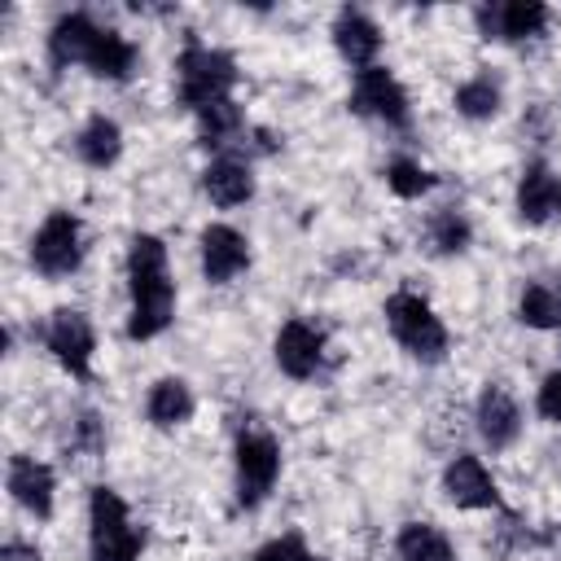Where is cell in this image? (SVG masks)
Listing matches in <instances>:
<instances>
[{
	"mask_svg": "<svg viewBox=\"0 0 561 561\" xmlns=\"http://www.w3.org/2000/svg\"><path fill=\"white\" fill-rule=\"evenodd\" d=\"M127 324L123 333L131 342H153L175 320V280L167 263V245L153 232H136L127 241Z\"/></svg>",
	"mask_w": 561,
	"mask_h": 561,
	"instance_id": "1",
	"label": "cell"
},
{
	"mask_svg": "<svg viewBox=\"0 0 561 561\" xmlns=\"http://www.w3.org/2000/svg\"><path fill=\"white\" fill-rule=\"evenodd\" d=\"M381 316H386V329H390L394 346H399L408 359H416V364H425V368H434V364L447 359L451 333H447L443 316H438L416 289H394V294L381 302Z\"/></svg>",
	"mask_w": 561,
	"mask_h": 561,
	"instance_id": "2",
	"label": "cell"
},
{
	"mask_svg": "<svg viewBox=\"0 0 561 561\" xmlns=\"http://www.w3.org/2000/svg\"><path fill=\"white\" fill-rule=\"evenodd\" d=\"M241 70H237V57L228 48H215V44H202V39H188L175 57V101L197 114L215 101H228L232 88H237Z\"/></svg>",
	"mask_w": 561,
	"mask_h": 561,
	"instance_id": "3",
	"label": "cell"
},
{
	"mask_svg": "<svg viewBox=\"0 0 561 561\" xmlns=\"http://www.w3.org/2000/svg\"><path fill=\"white\" fill-rule=\"evenodd\" d=\"M149 535L114 486L88 491V561H140Z\"/></svg>",
	"mask_w": 561,
	"mask_h": 561,
	"instance_id": "4",
	"label": "cell"
},
{
	"mask_svg": "<svg viewBox=\"0 0 561 561\" xmlns=\"http://www.w3.org/2000/svg\"><path fill=\"white\" fill-rule=\"evenodd\" d=\"M280 482V443L272 430L245 425L232 443V491L241 508H259Z\"/></svg>",
	"mask_w": 561,
	"mask_h": 561,
	"instance_id": "5",
	"label": "cell"
},
{
	"mask_svg": "<svg viewBox=\"0 0 561 561\" xmlns=\"http://www.w3.org/2000/svg\"><path fill=\"white\" fill-rule=\"evenodd\" d=\"M26 254H31V267L44 280L75 276L83 267V254H88V245H83V219L75 210H66V206L48 210L39 219V228L31 232V250Z\"/></svg>",
	"mask_w": 561,
	"mask_h": 561,
	"instance_id": "6",
	"label": "cell"
},
{
	"mask_svg": "<svg viewBox=\"0 0 561 561\" xmlns=\"http://www.w3.org/2000/svg\"><path fill=\"white\" fill-rule=\"evenodd\" d=\"M346 105L359 114V118H373L381 127H394V131H408L412 127V101H408V88L386 70V66H373V70H359L351 79V96Z\"/></svg>",
	"mask_w": 561,
	"mask_h": 561,
	"instance_id": "7",
	"label": "cell"
},
{
	"mask_svg": "<svg viewBox=\"0 0 561 561\" xmlns=\"http://www.w3.org/2000/svg\"><path fill=\"white\" fill-rule=\"evenodd\" d=\"M44 351L57 359L61 373L75 381H92V355H96V329L79 307H57L44 324Z\"/></svg>",
	"mask_w": 561,
	"mask_h": 561,
	"instance_id": "8",
	"label": "cell"
},
{
	"mask_svg": "<svg viewBox=\"0 0 561 561\" xmlns=\"http://www.w3.org/2000/svg\"><path fill=\"white\" fill-rule=\"evenodd\" d=\"M478 35L495 44H530L548 31L552 9L539 0H500V4H478L473 9Z\"/></svg>",
	"mask_w": 561,
	"mask_h": 561,
	"instance_id": "9",
	"label": "cell"
},
{
	"mask_svg": "<svg viewBox=\"0 0 561 561\" xmlns=\"http://www.w3.org/2000/svg\"><path fill=\"white\" fill-rule=\"evenodd\" d=\"M443 500H447L451 508H465V513L504 508L500 482L491 478V469H486L482 456H473V451H456V456L443 465Z\"/></svg>",
	"mask_w": 561,
	"mask_h": 561,
	"instance_id": "10",
	"label": "cell"
},
{
	"mask_svg": "<svg viewBox=\"0 0 561 561\" xmlns=\"http://www.w3.org/2000/svg\"><path fill=\"white\" fill-rule=\"evenodd\" d=\"M513 210L526 228H548L561 219V171L548 158H530L513 188Z\"/></svg>",
	"mask_w": 561,
	"mask_h": 561,
	"instance_id": "11",
	"label": "cell"
},
{
	"mask_svg": "<svg viewBox=\"0 0 561 561\" xmlns=\"http://www.w3.org/2000/svg\"><path fill=\"white\" fill-rule=\"evenodd\" d=\"M324 351H329L324 329H316V324L302 320V316L285 320V324L276 329V337H272V359H276V368H280L289 381H311V377L324 368Z\"/></svg>",
	"mask_w": 561,
	"mask_h": 561,
	"instance_id": "12",
	"label": "cell"
},
{
	"mask_svg": "<svg viewBox=\"0 0 561 561\" xmlns=\"http://www.w3.org/2000/svg\"><path fill=\"white\" fill-rule=\"evenodd\" d=\"M522 403L504 381H482L478 399H473V430L491 451H508L522 438Z\"/></svg>",
	"mask_w": 561,
	"mask_h": 561,
	"instance_id": "13",
	"label": "cell"
},
{
	"mask_svg": "<svg viewBox=\"0 0 561 561\" xmlns=\"http://www.w3.org/2000/svg\"><path fill=\"white\" fill-rule=\"evenodd\" d=\"M4 486H9V500L35 517V522H48L53 508H57V473L53 465L26 456V451H13L9 456V469H4Z\"/></svg>",
	"mask_w": 561,
	"mask_h": 561,
	"instance_id": "14",
	"label": "cell"
},
{
	"mask_svg": "<svg viewBox=\"0 0 561 561\" xmlns=\"http://www.w3.org/2000/svg\"><path fill=\"white\" fill-rule=\"evenodd\" d=\"M250 237L232 224H206L197 237V263L210 285H232L241 272H250Z\"/></svg>",
	"mask_w": 561,
	"mask_h": 561,
	"instance_id": "15",
	"label": "cell"
},
{
	"mask_svg": "<svg viewBox=\"0 0 561 561\" xmlns=\"http://www.w3.org/2000/svg\"><path fill=\"white\" fill-rule=\"evenodd\" d=\"M329 35H333V48H337V57L359 75V70H373V66H381L377 57H381V44H386V35H381V26L364 13V9H355V4H342L337 13H333V26H329Z\"/></svg>",
	"mask_w": 561,
	"mask_h": 561,
	"instance_id": "16",
	"label": "cell"
},
{
	"mask_svg": "<svg viewBox=\"0 0 561 561\" xmlns=\"http://www.w3.org/2000/svg\"><path fill=\"white\" fill-rule=\"evenodd\" d=\"M259 180H254V162L241 158V153H215L206 167H202V193L210 197V206L219 210H232V206H245L254 197Z\"/></svg>",
	"mask_w": 561,
	"mask_h": 561,
	"instance_id": "17",
	"label": "cell"
},
{
	"mask_svg": "<svg viewBox=\"0 0 561 561\" xmlns=\"http://www.w3.org/2000/svg\"><path fill=\"white\" fill-rule=\"evenodd\" d=\"M96 31H101V22H96L92 13H83V9L61 13V18L48 26V66H53L57 75L70 70V66H83V57H88Z\"/></svg>",
	"mask_w": 561,
	"mask_h": 561,
	"instance_id": "18",
	"label": "cell"
},
{
	"mask_svg": "<svg viewBox=\"0 0 561 561\" xmlns=\"http://www.w3.org/2000/svg\"><path fill=\"white\" fill-rule=\"evenodd\" d=\"M136 66H140V48L114 26H101L88 57H83V70L92 79H105V83H127L136 75Z\"/></svg>",
	"mask_w": 561,
	"mask_h": 561,
	"instance_id": "19",
	"label": "cell"
},
{
	"mask_svg": "<svg viewBox=\"0 0 561 561\" xmlns=\"http://www.w3.org/2000/svg\"><path fill=\"white\" fill-rule=\"evenodd\" d=\"M193 412H197V394L184 377H158L145 394V421L153 430H180L193 421Z\"/></svg>",
	"mask_w": 561,
	"mask_h": 561,
	"instance_id": "20",
	"label": "cell"
},
{
	"mask_svg": "<svg viewBox=\"0 0 561 561\" xmlns=\"http://www.w3.org/2000/svg\"><path fill=\"white\" fill-rule=\"evenodd\" d=\"M123 127L110 118V114H92V118H83V127L75 131V140H70V149H75V158L83 162V167H92V171H110L118 158H123Z\"/></svg>",
	"mask_w": 561,
	"mask_h": 561,
	"instance_id": "21",
	"label": "cell"
},
{
	"mask_svg": "<svg viewBox=\"0 0 561 561\" xmlns=\"http://www.w3.org/2000/svg\"><path fill=\"white\" fill-rule=\"evenodd\" d=\"M394 557L399 561H460L456 543L434 522H403L394 535Z\"/></svg>",
	"mask_w": 561,
	"mask_h": 561,
	"instance_id": "22",
	"label": "cell"
},
{
	"mask_svg": "<svg viewBox=\"0 0 561 561\" xmlns=\"http://www.w3.org/2000/svg\"><path fill=\"white\" fill-rule=\"evenodd\" d=\"M193 118H197V145H206V149H215V153H228V145L245 131V114H241L237 96L215 101V105L197 110Z\"/></svg>",
	"mask_w": 561,
	"mask_h": 561,
	"instance_id": "23",
	"label": "cell"
},
{
	"mask_svg": "<svg viewBox=\"0 0 561 561\" xmlns=\"http://www.w3.org/2000/svg\"><path fill=\"white\" fill-rule=\"evenodd\" d=\"M451 105H456V114L469 118V123H491V118L504 110V88H500L486 70H478V75H469V79L451 92Z\"/></svg>",
	"mask_w": 561,
	"mask_h": 561,
	"instance_id": "24",
	"label": "cell"
},
{
	"mask_svg": "<svg viewBox=\"0 0 561 561\" xmlns=\"http://www.w3.org/2000/svg\"><path fill=\"white\" fill-rule=\"evenodd\" d=\"M425 241H430V250L443 254V259L465 254V250L473 245V224H469V215H465L460 206H438V210H430V219H425Z\"/></svg>",
	"mask_w": 561,
	"mask_h": 561,
	"instance_id": "25",
	"label": "cell"
},
{
	"mask_svg": "<svg viewBox=\"0 0 561 561\" xmlns=\"http://www.w3.org/2000/svg\"><path fill=\"white\" fill-rule=\"evenodd\" d=\"M517 320H522L526 329H539V333L557 329V320H561L557 285H543V280H526V285H522V294H517Z\"/></svg>",
	"mask_w": 561,
	"mask_h": 561,
	"instance_id": "26",
	"label": "cell"
},
{
	"mask_svg": "<svg viewBox=\"0 0 561 561\" xmlns=\"http://www.w3.org/2000/svg\"><path fill=\"white\" fill-rule=\"evenodd\" d=\"M434 184H438V175L430 167H421L416 158H408V153H399V158L386 162V188L394 197H403V202H416V197L434 193Z\"/></svg>",
	"mask_w": 561,
	"mask_h": 561,
	"instance_id": "27",
	"label": "cell"
},
{
	"mask_svg": "<svg viewBox=\"0 0 561 561\" xmlns=\"http://www.w3.org/2000/svg\"><path fill=\"white\" fill-rule=\"evenodd\" d=\"M250 561H316V552L307 548V539H302L298 530H285V535L263 539V543L250 552Z\"/></svg>",
	"mask_w": 561,
	"mask_h": 561,
	"instance_id": "28",
	"label": "cell"
},
{
	"mask_svg": "<svg viewBox=\"0 0 561 561\" xmlns=\"http://www.w3.org/2000/svg\"><path fill=\"white\" fill-rule=\"evenodd\" d=\"M70 447H75V451H88V456H101V451H105V425H101V416H96L92 408L75 416Z\"/></svg>",
	"mask_w": 561,
	"mask_h": 561,
	"instance_id": "29",
	"label": "cell"
},
{
	"mask_svg": "<svg viewBox=\"0 0 561 561\" xmlns=\"http://www.w3.org/2000/svg\"><path fill=\"white\" fill-rule=\"evenodd\" d=\"M535 412H539V421L561 425V368L543 373V381H539V390H535Z\"/></svg>",
	"mask_w": 561,
	"mask_h": 561,
	"instance_id": "30",
	"label": "cell"
},
{
	"mask_svg": "<svg viewBox=\"0 0 561 561\" xmlns=\"http://www.w3.org/2000/svg\"><path fill=\"white\" fill-rule=\"evenodd\" d=\"M0 561H44V552H39V543H26V539H4V548H0Z\"/></svg>",
	"mask_w": 561,
	"mask_h": 561,
	"instance_id": "31",
	"label": "cell"
},
{
	"mask_svg": "<svg viewBox=\"0 0 561 561\" xmlns=\"http://www.w3.org/2000/svg\"><path fill=\"white\" fill-rule=\"evenodd\" d=\"M557 302H561V276H557ZM557 337H561V320H557Z\"/></svg>",
	"mask_w": 561,
	"mask_h": 561,
	"instance_id": "32",
	"label": "cell"
},
{
	"mask_svg": "<svg viewBox=\"0 0 561 561\" xmlns=\"http://www.w3.org/2000/svg\"><path fill=\"white\" fill-rule=\"evenodd\" d=\"M316 561H329V557H316Z\"/></svg>",
	"mask_w": 561,
	"mask_h": 561,
	"instance_id": "33",
	"label": "cell"
}]
</instances>
